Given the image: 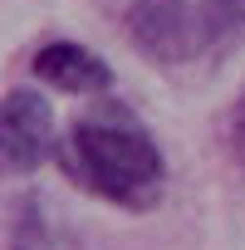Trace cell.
Returning <instances> with one entry per match:
<instances>
[{
	"label": "cell",
	"instance_id": "6da1fadb",
	"mask_svg": "<svg viewBox=\"0 0 245 250\" xmlns=\"http://www.w3.org/2000/svg\"><path fill=\"white\" fill-rule=\"evenodd\" d=\"M69 167L74 177L98 191L113 206L128 211H147L162 196L167 167H162V147L147 138V128L138 118H128L118 103H103L93 113H83L69 133Z\"/></svg>",
	"mask_w": 245,
	"mask_h": 250
},
{
	"label": "cell",
	"instance_id": "7a4b0ae2",
	"mask_svg": "<svg viewBox=\"0 0 245 250\" xmlns=\"http://www.w3.org/2000/svg\"><path fill=\"white\" fill-rule=\"evenodd\" d=\"M128 35L152 64H186L211 49L196 0H138L128 10Z\"/></svg>",
	"mask_w": 245,
	"mask_h": 250
},
{
	"label": "cell",
	"instance_id": "3957f363",
	"mask_svg": "<svg viewBox=\"0 0 245 250\" xmlns=\"http://www.w3.org/2000/svg\"><path fill=\"white\" fill-rule=\"evenodd\" d=\"M54 152V113L44 93L35 88H10L0 98V172H35Z\"/></svg>",
	"mask_w": 245,
	"mask_h": 250
},
{
	"label": "cell",
	"instance_id": "277c9868",
	"mask_svg": "<svg viewBox=\"0 0 245 250\" xmlns=\"http://www.w3.org/2000/svg\"><path fill=\"white\" fill-rule=\"evenodd\" d=\"M35 74H40L49 88H59V93H108V88H113L108 59L93 54V49H83V44H69V40L44 44V49L35 54Z\"/></svg>",
	"mask_w": 245,
	"mask_h": 250
},
{
	"label": "cell",
	"instance_id": "5b68a950",
	"mask_svg": "<svg viewBox=\"0 0 245 250\" xmlns=\"http://www.w3.org/2000/svg\"><path fill=\"white\" fill-rule=\"evenodd\" d=\"M196 15H201L206 44H221L225 35L245 30V0H196Z\"/></svg>",
	"mask_w": 245,
	"mask_h": 250
},
{
	"label": "cell",
	"instance_id": "8992f818",
	"mask_svg": "<svg viewBox=\"0 0 245 250\" xmlns=\"http://www.w3.org/2000/svg\"><path fill=\"white\" fill-rule=\"evenodd\" d=\"M230 152H235V162H240V172H245V103H240L235 128H230Z\"/></svg>",
	"mask_w": 245,
	"mask_h": 250
}]
</instances>
